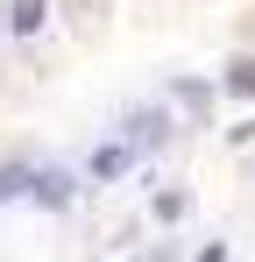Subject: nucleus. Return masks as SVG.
Listing matches in <instances>:
<instances>
[{
	"label": "nucleus",
	"mask_w": 255,
	"mask_h": 262,
	"mask_svg": "<svg viewBox=\"0 0 255 262\" xmlns=\"http://www.w3.org/2000/svg\"><path fill=\"white\" fill-rule=\"evenodd\" d=\"M227 92H241V99H255V57H241V64L227 71Z\"/></svg>",
	"instance_id": "nucleus-5"
},
{
	"label": "nucleus",
	"mask_w": 255,
	"mask_h": 262,
	"mask_svg": "<svg viewBox=\"0 0 255 262\" xmlns=\"http://www.w3.org/2000/svg\"><path fill=\"white\" fill-rule=\"evenodd\" d=\"M29 184H36V170H22V163H7V170H0V199H22Z\"/></svg>",
	"instance_id": "nucleus-4"
},
{
	"label": "nucleus",
	"mask_w": 255,
	"mask_h": 262,
	"mask_svg": "<svg viewBox=\"0 0 255 262\" xmlns=\"http://www.w3.org/2000/svg\"><path fill=\"white\" fill-rule=\"evenodd\" d=\"M29 191H36V206H71V177H64V170H36Z\"/></svg>",
	"instance_id": "nucleus-2"
},
{
	"label": "nucleus",
	"mask_w": 255,
	"mask_h": 262,
	"mask_svg": "<svg viewBox=\"0 0 255 262\" xmlns=\"http://www.w3.org/2000/svg\"><path fill=\"white\" fill-rule=\"evenodd\" d=\"M128 163H135V149H128V142H99V149H92V163H85V170H92V177H121Z\"/></svg>",
	"instance_id": "nucleus-1"
},
{
	"label": "nucleus",
	"mask_w": 255,
	"mask_h": 262,
	"mask_svg": "<svg viewBox=\"0 0 255 262\" xmlns=\"http://www.w3.org/2000/svg\"><path fill=\"white\" fill-rule=\"evenodd\" d=\"M7 21H14L22 36H36V29H42V0H14V7H7Z\"/></svg>",
	"instance_id": "nucleus-3"
}]
</instances>
